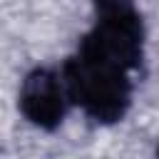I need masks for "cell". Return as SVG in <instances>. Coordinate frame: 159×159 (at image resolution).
Returning a JSON list of instances; mask_svg holds the SVG:
<instances>
[{"label":"cell","mask_w":159,"mask_h":159,"mask_svg":"<svg viewBox=\"0 0 159 159\" xmlns=\"http://www.w3.org/2000/svg\"><path fill=\"white\" fill-rule=\"evenodd\" d=\"M129 72L132 70L117 62L77 47V52L65 62L62 80L67 87V97L77 107H82L89 119L99 124H114L127 114L132 102Z\"/></svg>","instance_id":"obj_1"},{"label":"cell","mask_w":159,"mask_h":159,"mask_svg":"<svg viewBox=\"0 0 159 159\" xmlns=\"http://www.w3.org/2000/svg\"><path fill=\"white\" fill-rule=\"evenodd\" d=\"M94 25L82 37L80 50L137 70L142 62L144 30L132 0H92Z\"/></svg>","instance_id":"obj_2"},{"label":"cell","mask_w":159,"mask_h":159,"mask_svg":"<svg viewBox=\"0 0 159 159\" xmlns=\"http://www.w3.org/2000/svg\"><path fill=\"white\" fill-rule=\"evenodd\" d=\"M65 97H67L65 80H57L55 72L40 67L22 80L20 112L30 124L40 129H55L65 117Z\"/></svg>","instance_id":"obj_3"},{"label":"cell","mask_w":159,"mask_h":159,"mask_svg":"<svg viewBox=\"0 0 159 159\" xmlns=\"http://www.w3.org/2000/svg\"><path fill=\"white\" fill-rule=\"evenodd\" d=\"M157 154H159V149H157Z\"/></svg>","instance_id":"obj_4"}]
</instances>
